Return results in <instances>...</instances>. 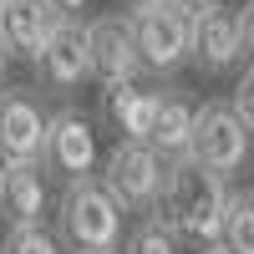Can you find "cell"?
<instances>
[{
	"mask_svg": "<svg viewBox=\"0 0 254 254\" xmlns=\"http://www.w3.org/2000/svg\"><path fill=\"white\" fill-rule=\"evenodd\" d=\"M229 178L208 173L198 158H173L168 163V188H163V214L183 239L214 249L224 239V214H229Z\"/></svg>",
	"mask_w": 254,
	"mask_h": 254,
	"instance_id": "6da1fadb",
	"label": "cell"
},
{
	"mask_svg": "<svg viewBox=\"0 0 254 254\" xmlns=\"http://www.w3.org/2000/svg\"><path fill=\"white\" fill-rule=\"evenodd\" d=\"M56 239L71 254H122V203L102 178L66 183L56 193Z\"/></svg>",
	"mask_w": 254,
	"mask_h": 254,
	"instance_id": "7a4b0ae2",
	"label": "cell"
},
{
	"mask_svg": "<svg viewBox=\"0 0 254 254\" xmlns=\"http://www.w3.org/2000/svg\"><path fill=\"white\" fill-rule=\"evenodd\" d=\"M102 183L107 193L122 203V214H158L163 208V188H168V163L153 142H117L102 158Z\"/></svg>",
	"mask_w": 254,
	"mask_h": 254,
	"instance_id": "3957f363",
	"label": "cell"
},
{
	"mask_svg": "<svg viewBox=\"0 0 254 254\" xmlns=\"http://www.w3.org/2000/svg\"><path fill=\"white\" fill-rule=\"evenodd\" d=\"M41 168H46V178H56L61 188L102 173L97 127H92V117L81 112V107H56V112H51V132H46Z\"/></svg>",
	"mask_w": 254,
	"mask_h": 254,
	"instance_id": "277c9868",
	"label": "cell"
},
{
	"mask_svg": "<svg viewBox=\"0 0 254 254\" xmlns=\"http://www.w3.org/2000/svg\"><path fill=\"white\" fill-rule=\"evenodd\" d=\"M137 36L142 71L173 76L183 61H193V15H183L178 5H153V10H127Z\"/></svg>",
	"mask_w": 254,
	"mask_h": 254,
	"instance_id": "5b68a950",
	"label": "cell"
},
{
	"mask_svg": "<svg viewBox=\"0 0 254 254\" xmlns=\"http://www.w3.org/2000/svg\"><path fill=\"white\" fill-rule=\"evenodd\" d=\"M249 153H254L249 122L229 107V102H203L198 107V127H193V153L188 158H198L208 173H219V178H234L249 163Z\"/></svg>",
	"mask_w": 254,
	"mask_h": 254,
	"instance_id": "8992f818",
	"label": "cell"
},
{
	"mask_svg": "<svg viewBox=\"0 0 254 254\" xmlns=\"http://www.w3.org/2000/svg\"><path fill=\"white\" fill-rule=\"evenodd\" d=\"M51 112L31 87H0V153L5 163H41Z\"/></svg>",
	"mask_w": 254,
	"mask_h": 254,
	"instance_id": "52a82bcc",
	"label": "cell"
},
{
	"mask_svg": "<svg viewBox=\"0 0 254 254\" xmlns=\"http://www.w3.org/2000/svg\"><path fill=\"white\" fill-rule=\"evenodd\" d=\"M87 41H92V76L102 87H122V81L142 76V56H137V36L127 15H97L87 20Z\"/></svg>",
	"mask_w": 254,
	"mask_h": 254,
	"instance_id": "ba28073f",
	"label": "cell"
},
{
	"mask_svg": "<svg viewBox=\"0 0 254 254\" xmlns=\"http://www.w3.org/2000/svg\"><path fill=\"white\" fill-rule=\"evenodd\" d=\"M36 76L51 92H76L81 81H92V41L81 20H61L56 36L46 41V51L36 56Z\"/></svg>",
	"mask_w": 254,
	"mask_h": 254,
	"instance_id": "9c48e42d",
	"label": "cell"
},
{
	"mask_svg": "<svg viewBox=\"0 0 254 254\" xmlns=\"http://www.w3.org/2000/svg\"><path fill=\"white\" fill-rule=\"evenodd\" d=\"M244 56V31H239V10L234 5H219L193 15V66L203 76H224L234 61Z\"/></svg>",
	"mask_w": 254,
	"mask_h": 254,
	"instance_id": "30bf717a",
	"label": "cell"
},
{
	"mask_svg": "<svg viewBox=\"0 0 254 254\" xmlns=\"http://www.w3.org/2000/svg\"><path fill=\"white\" fill-rule=\"evenodd\" d=\"M46 208H51L46 168L41 163H5V178H0V219H5V229H41Z\"/></svg>",
	"mask_w": 254,
	"mask_h": 254,
	"instance_id": "8fae6325",
	"label": "cell"
},
{
	"mask_svg": "<svg viewBox=\"0 0 254 254\" xmlns=\"http://www.w3.org/2000/svg\"><path fill=\"white\" fill-rule=\"evenodd\" d=\"M163 107V87H142V81H122V87L102 92V112L117 127V142H153Z\"/></svg>",
	"mask_w": 254,
	"mask_h": 254,
	"instance_id": "7c38bea8",
	"label": "cell"
},
{
	"mask_svg": "<svg viewBox=\"0 0 254 254\" xmlns=\"http://www.w3.org/2000/svg\"><path fill=\"white\" fill-rule=\"evenodd\" d=\"M56 26H61V15L46 0H5L0 5V41L10 46V56H26L31 66L46 51V41L56 36Z\"/></svg>",
	"mask_w": 254,
	"mask_h": 254,
	"instance_id": "4fadbf2b",
	"label": "cell"
},
{
	"mask_svg": "<svg viewBox=\"0 0 254 254\" xmlns=\"http://www.w3.org/2000/svg\"><path fill=\"white\" fill-rule=\"evenodd\" d=\"M193 127H198V102L183 87H163V107H158V127H153V147L163 153V163L193 153Z\"/></svg>",
	"mask_w": 254,
	"mask_h": 254,
	"instance_id": "5bb4252c",
	"label": "cell"
},
{
	"mask_svg": "<svg viewBox=\"0 0 254 254\" xmlns=\"http://www.w3.org/2000/svg\"><path fill=\"white\" fill-rule=\"evenodd\" d=\"M122 254H183V234L168 224V214L158 208V214H147V219L132 224V234H127Z\"/></svg>",
	"mask_w": 254,
	"mask_h": 254,
	"instance_id": "9a60e30c",
	"label": "cell"
},
{
	"mask_svg": "<svg viewBox=\"0 0 254 254\" xmlns=\"http://www.w3.org/2000/svg\"><path fill=\"white\" fill-rule=\"evenodd\" d=\"M229 254H254V188H234L229 193V214H224V239Z\"/></svg>",
	"mask_w": 254,
	"mask_h": 254,
	"instance_id": "2e32d148",
	"label": "cell"
},
{
	"mask_svg": "<svg viewBox=\"0 0 254 254\" xmlns=\"http://www.w3.org/2000/svg\"><path fill=\"white\" fill-rule=\"evenodd\" d=\"M0 254H66V244L56 239V229H5Z\"/></svg>",
	"mask_w": 254,
	"mask_h": 254,
	"instance_id": "e0dca14e",
	"label": "cell"
},
{
	"mask_svg": "<svg viewBox=\"0 0 254 254\" xmlns=\"http://www.w3.org/2000/svg\"><path fill=\"white\" fill-rule=\"evenodd\" d=\"M229 107H234V112L249 122V132H254V61L244 66V76L234 81V97H229Z\"/></svg>",
	"mask_w": 254,
	"mask_h": 254,
	"instance_id": "ac0fdd59",
	"label": "cell"
},
{
	"mask_svg": "<svg viewBox=\"0 0 254 254\" xmlns=\"http://www.w3.org/2000/svg\"><path fill=\"white\" fill-rule=\"evenodd\" d=\"M239 31H244V56L254 61V0L239 5Z\"/></svg>",
	"mask_w": 254,
	"mask_h": 254,
	"instance_id": "d6986e66",
	"label": "cell"
},
{
	"mask_svg": "<svg viewBox=\"0 0 254 254\" xmlns=\"http://www.w3.org/2000/svg\"><path fill=\"white\" fill-rule=\"evenodd\" d=\"M46 5H51V10L61 15V20H76L81 10H87V0H46Z\"/></svg>",
	"mask_w": 254,
	"mask_h": 254,
	"instance_id": "ffe728a7",
	"label": "cell"
},
{
	"mask_svg": "<svg viewBox=\"0 0 254 254\" xmlns=\"http://www.w3.org/2000/svg\"><path fill=\"white\" fill-rule=\"evenodd\" d=\"M173 5H178L183 15H203V10H214L219 0H173Z\"/></svg>",
	"mask_w": 254,
	"mask_h": 254,
	"instance_id": "44dd1931",
	"label": "cell"
},
{
	"mask_svg": "<svg viewBox=\"0 0 254 254\" xmlns=\"http://www.w3.org/2000/svg\"><path fill=\"white\" fill-rule=\"evenodd\" d=\"M132 10H153V5H173V0H127Z\"/></svg>",
	"mask_w": 254,
	"mask_h": 254,
	"instance_id": "7402d4cb",
	"label": "cell"
},
{
	"mask_svg": "<svg viewBox=\"0 0 254 254\" xmlns=\"http://www.w3.org/2000/svg\"><path fill=\"white\" fill-rule=\"evenodd\" d=\"M5 71H10V46L0 41V81H5Z\"/></svg>",
	"mask_w": 254,
	"mask_h": 254,
	"instance_id": "603a6c76",
	"label": "cell"
},
{
	"mask_svg": "<svg viewBox=\"0 0 254 254\" xmlns=\"http://www.w3.org/2000/svg\"><path fill=\"white\" fill-rule=\"evenodd\" d=\"M203 254H229V249H224V244H214V249H203Z\"/></svg>",
	"mask_w": 254,
	"mask_h": 254,
	"instance_id": "cb8c5ba5",
	"label": "cell"
},
{
	"mask_svg": "<svg viewBox=\"0 0 254 254\" xmlns=\"http://www.w3.org/2000/svg\"><path fill=\"white\" fill-rule=\"evenodd\" d=\"M0 178H5V153H0Z\"/></svg>",
	"mask_w": 254,
	"mask_h": 254,
	"instance_id": "d4e9b609",
	"label": "cell"
},
{
	"mask_svg": "<svg viewBox=\"0 0 254 254\" xmlns=\"http://www.w3.org/2000/svg\"><path fill=\"white\" fill-rule=\"evenodd\" d=\"M0 5H5V0H0Z\"/></svg>",
	"mask_w": 254,
	"mask_h": 254,
	"instance_id": "484cf974",
	"label": "cell"
}]
</instances>
